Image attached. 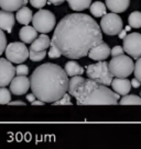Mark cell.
Returning <instances> with one entry per match:
<instances>
[{
	"label": "cell",
	"mask_w": 141,
	"mask_h": 149,
	"mask_svg": "<svg viewBox=\"0 0 141 149\" xmlns=\"http://www.w3.org/2000/svg\"><path fill=\"white\" fill-rule=\"evenodd\" d=\"M100 43H103L102 28L92 17L84 13L65 15L55 26L51 40V45L56 46L70 59L87 56Z\"/></svg>",
	"instance_id": "1"
},
{
	"label": "cell",
	"mask_w": 141,
	"mask_h": 149,
	"mask_svg": "<svg viewBox=\"0 0 141 149\" xmlns=\"http://www.w3.org/2000/svg\"><path fill=\"white\" fill-rule=\"evenodd\" d=\"M31 90L37 99L53 103L67 93L70 88L68 74L61 66L45 63L39 66L30 77Z\"/></svg>",
	"instance_id": "2"
},
{
	"label": "cell",
	"mask_w": 141,
	"mask_h": 149,
	"mask_svg": "<svg viewBox=\"0 0 141 149\" xmlns=\"http://www.w3.org/2000/svg\"><path fill=\"white\" fill-rule=\"evenodd\" d=\"M68 93L76 99L78 105H115L119 102L120 95L110 90L108 86L90 78L85 79L82 76L70 78Z\"/></svg>",
	"instance_id": "3"
},
{
	"label": "cell",
	"mask_w": 141,
	"mask_h": 149,
	"mask_svg": "<svg viewBox=\"0 0 141 149\" xmlns=\"http://www.w3.org/2000/svg\"><path fill=\"white\" fill-rule=\"evenodd\" d=\"M86 74L90 79L105 86H110L114 80V76L109 69V64L105 61L88 65L86 67Z\"/></svg>",
	"instance_id": "4"
},
{
	"label": "cell",
	"mask_w": 141,
	"mask_h": 149,
	"mask_svg": "<svg viewBox=\"0 0 141 149\" xmlns=\"http://www.w3.org/2000/svg\"><path fill=\"white\" fill-rule=\"evenodd\" d=\"M109 69L114 77L128 78L135 71V64L131 57H128L122 54L113 57V59L109 63Z\"/></svg>",
	"instance_id": "5"
},
{
	"label": "cell",
	"mask_w": 141,
	"mask_h": 149,
	"mask_svg": "<svg viewBox=\"0 0 141 149\" xmlns=\"http://www.w3.org/2000/svg\"><path fill=\"white\" fill-rule=\"evenodd\" d=\"M32 24L38 32L49 33L53 31V29L55 28L56 19L50 10L40 9L33 15Z\"/></svg>",
	"instance_id": "6"
},
{
	"label": "cell",
	"mask_w": 141,
	"mask_h": 149,
	"mask_svg": "<svg viewBox=\"0 0 141 149\" xmlns=\"http://www.w3.org/2000/svg\"><path fill=\"white\" fill-rule=\"evenodd\" d=\"M6 57L12 64H22L30 57V52L23 42H12L7 45Z\"/></svg>",
	"instance_id": "7"
},
{
	"label": "cell",
	"mask_w": 141,
	"mask_h": 149,
	"mask_svg": "<svg viewBox=\"0 0 141 149\" xmlns=\"http://www.w3.org/2000/svg\"><path fill=\"white\" fill-rule=\"evenodd\" d=\"M123 23L122 19L117 13H106L102 18L100 28L105 34L107 35H117L122 30Z\"/></svg>",
	"instance_id": "8"
},
{
	"label": "cell",
	"mask_w": 141,
	"mask_h": 149,
	"mask_svg": "<svg viewBox=\"0 0 141 149\" xmlns=\"http://www.w3.org/2000/svg\"><path fill=\"white\" fill-rule=\"evenodd\" d=\"M123 49L128 55L138 59L141 57V34L131 33L123 38Z\"/></svg>",
	"instance_id": "9"
},
{
	"label": "cell",
	"mask_w": 141,
	"mask_h": 149,
	"mask_svg": "<svg viewBox=\"0 0 141 149\" xmlns=\"http://www.w3.org/2000/svg\"><path fill=\"white\" fill-rule=\"evenodd\" d=\"M17 68L12 66V63L7 58H0V87H7L11 84Z\"/></svg>",
	"instance_id": "10"
},
{
	"label": "cell",
	"mask_w": 141,
	"mask_h": 149,
	"mask_svg": "<svg viewBox=\"0 0 141 149\" xmlns=\"http://www.w3.org/2000/svg\"><path fill=\"white\" fill-rule=\"evenodd\" d=\"M29 88H31V81L27 76L14 77L10 84V91L16 95H22L27 93Z\"/></svg>",
	"instance_id": "11"
},
{
	"label": "cell",
	"mask_w": 141,
	"mask_h": 149,
	"mask_svg": "<svg viewBox=\"0 0 141 149\" xmlns=\"http://www.w3.org/2000/svg\"><path fill=\"white\" fill-rule=\"evenodd\" d=\"M110 54H111V51H110L109 46L106 43L103 42L98 44V45L94 46L90 49V53H88V57H90V59H93V61H100L107 59V57Z\"/></svg>",
	"instance_id": "12"
},
{
	"label": "cell",
	"mask_w": 141,
	"mask_h": 149,
	"mask_svg": "<svg viewBox=\"0 0 141 149\" xmlns=\"http://www.w3.org/2000/svg\"><path fill=\"white\" fill-rule=\"evenodd\" d=\"M16 19L17 18L14 17L13 13H11V11H0V29L7 31L8 33H11L16 23Z\"/></svg>",
	"instance_id": "13"
},
{
	"label": "cell",
	"mask_w": 141,
	"mask_h": 149,
	"mask_svg": "<svg viewBox=\"0 0 141 149\" xmlns=\"http://www.w3.org/2000/svg\"><path fill=\"white\" fill-rule=\"evenodd\" d=\"M111 87L115 92H117L120 95H126L130 92L131 89V81H129L127 78H118L115 77V79L111 82Z\"/></svg>",
	"instance_id": "14"
},
{
	"label": "cell",
	"mask_w": 141,
	"mask_h": 149,
	"mask_svg": "<svg viewBox=\"0 0 141 149\" xmlns=\"http://www.w3.org/2000/svg\"><path fill=\"white\" fill-rule=\"evenodd\" d=\"M19 37L20 40L25 44H31L38 37V31L35 30L34 26L24 25L23 28L20 30Z\"/></svg>",
	"instance_id": "15"
},
{
	"label": "cell",
	"mask_w": 141,
	"mask_h": 149,
	"mask_svg": "<svg viewBox=\"0 0 141 149\" xmlns=\"http://www.w3.org/2000/svg\"><path fill=\"white\" fill-rule=\"evenodd\" d=\"M50 46H51V40H50V37L47 36V34L42 33L40 36H38L31 43L30 49L35 52H41V51H45Z\"/></svg>",
	"instance_id": "16"
},
{
	"label": "cell",
	"mask_w": 141,
	"mask_h": 149,
	"mask_svg": "<svg viewBox=\"0 0 141 149\" xmlns=\"http://www.w3.org/2000/svg\"><path fill=\"white\" fill-rule=\"evenodd\" d=\"M130 0H106V6L111 12L121 13L129 8Z\"/></svg>",
	"instance_id": "17"
},
{
	"label": "cell",
	"mask_w": 141,
	"mask_h": 149,
	"mask_svg": "<svg viewBox=\"0 0 141 149\" xmlns=\"http://www.w3.org/2000/svg\"><path fill=\"white\" fill-rule=\"evenodd\" d=\"M16 18H17L19 23L23 24V25H28L30 22H32V19H33L32 11L29 9L28 7L23 6L22 8H20V9L17 11Z\"/></svg>",
	"instance_id": "18"
},
{
	"label": "cell",
	"mask_w": 141,
	"mask_h": 149,
	"mask_svg": "<svg viewBox=\"0 0 141 149\" xmlns=\"http://www.w3.org/2000/svg\"><path fill=\"white\" fill-rule=\"evenodd\" d=\"M24 5V0H0V8L11 12L18 11Z\"/></svg>",
	"instance_id": "19"
},
{
	"label": "cell",
	"mask_w": 141,
	"mask_h": 149,
	"mask_svg": "<svg viewBox=\"0 0 141 149\" xmlns=\"http://www.w3.org/2000/svg\"><path fill=\"white\" fill-rule=\"evenodd\" d=\"M65 71L66 74L70 77H74V76H80L84 74V68L80 66L75 61H70L65 64Z\"/></svg>",
	"instance_id": "20"
},
{
	"label": "cell",
	"mask_w": 141,
	"mask_h": 149,
	"mask_svg": "<svg viewBox=\"0 0 141 149\" xmlns=\"http://www.w3.org/2000/svg\"><path fill=\"white\" fill-rule=\"evenodd\" d=\"M106 8L107 6L103 3L102 1H95L94 3H92L90 7V13L96 18H102L106 14Z\"/></svg>",
	"instance_id": "21"
},
{
	"label": "cell",
	"mask_w": 141,
	"mask_h": 149,
	"mask_svg": "<svg viewBox=\"0 0 141 149\" xmlns=\"http://www.w3.org/2000/svg\"><path fill=\"white\" fill-rule=\"evenodd\" d=\"M68 6L74 11H83L92 5V0H67Z\"/></svg>",
	"instance_id": "22"
},
{
	"label": "cell",
	"mask_w": 141,
	"mask_h": 149,
	"mask_svg": "<svg viewBox=\"0 0 141 149\" xmlns=\"http://www.w3.org/2000/svg\"><path fill=\"white\" fill-rule=\"evenodd\" d=\"M121 105H141V98L137 97L135 94H126L119 101Z\"/></svg>",
	"instance_id": "23"
},
{
	"label": "cell",
	"mask_w": 141,
	"mask_h": 149,
	"mask_svg": "<svg viewBox=\"0 0 141 149\" xmlns=\"http://www.w3.org/2000/svg\"><path fill=\"white\" fill-rule=\"evenodd\" d=\"M128 23L133 29L141 28V12L133 11L132 13H130L129 18H128Z\"/></svg>",
	"instance_id": "24"
},
{
	"label": "cell",
	"mask_w": 141,
	"mask_h": 149,
	"mask_svg": "<svg viewBox=\"0 0 141 149\" xmlns=\"http://www.w3.org/2000/svg\"><path fill=\"white\" fill-rule=\"evenodd\" d=\"M11 91L6 87H0V104H9L11 100Z\"/></svg>",
	"instance_id": "25"
},
{
	"label": "cell",
	"mask_w": 141,
	"mask_h": 149,
	"mask_svg": "<svg viewBox=\"0 0 141 149\" xmlns=\"http://www.w3.org/2000/svg\"><path fill=\"white\" fill-rule=\"evenodd\" d=\"M47 56V51H41V52H35L30 49V59L32 61H40L44 59V57Z\"/></svg>",
	"instance_id": "26"
},
{
	"label": "cell",
	"mask_w": 141,
	"mask_h": 149,
	"mask_svg": "<svg viewBox=\"0 0 141 149\" xmlns=\"http://www.w3.org/2000/svg\"><path fill=\"white\" fill-rule=\"evenodd\" d=\"M54 105H72V102H70V97L68 93L64 94L60 100H57L55 102H53Z\"/></svg>",
	"instance_id": "27"
},
{
	"label": "cell",
	"mask_w": 141,
	"mask_h": 149,
	"mask_svg": "<svg viewBox=\"0 0 141 149\" xmlns=\"http://www.w3.org/2000/svg\"><path fill=\"white\" fill-rule=\"evenodd\" d=\"M47 55H49L50 58H59V57H61L63 54H62V52L60 51L56 46L51 45V48H50V51L47 53Z\"/></svg>",
	"instance_id": "28"
},
{
	"label": "cell",
	"mask_w": 141,
	"mask_h": 149,
	"mask_svg": "<svg viewBox=\"0 0 141 149\" xmlns=\"http://www.w3.org/2000/svg\"><path fill=\"white\" fill-rule=\"evenodd\" d=\"M7 48V37H6L4 30L0 29V55L6 51Z\"/></svg>",
	"instance_id": "29"
},
{
	"label": "cell",
	"mask_w": 141,
	"mask_h": 149,
	"mask_svg": "<svg viewBox=\"0 0 141 149\" xmlns=\"http://www.w3.org/2000/svg\"><path fill=\"white\" fill-rule=\"evenodd\" d=\"M135 76H136L137 79L140 80L141 82V57H139L137 59V63L135 64Z\"/></svg>",
	"instance_id": "30"
},
{
	"label": "cell",
	"mask_w": 141,
	"mask_h": 149,
	"mask_svg": "<svg viewBox=\"0 0 141 149\" xmlns=\"http://www.w3.org/2000/svg\"><path fill=\"white\" fill-rule=\"evenodd\" d=\"M17 68V74L18 76H27L29 74V67L27 65L20 64L19 66L16 67Z\"/></svg>",
	"instance_id": "31"
},
{
	"label": "cell",
	"mask_w": 141,
	"mask_h": 149,
	"mask_svg": "<svg viewBox=\"0 0 141 149\" xmlns=\"http://www.w3.org/2000/svg\"><path fill=\"white\" fill-rule=\"evenodd\" d=\"M30 3L34 8H38V9H42L44 6L47 3V0H29Z\"/></svg>",
	"instance_id": "32"
},
{
	"label": "cell",
	"mask_w": 141,
	"mask_h": 149,
	"mask_svg": "<svg viewBox=\"0 0 141 149\" xmlns=\"http://www.w3.org/2000/svg\"><path fill=\"white\" fill-rule=\"evenodd\" d=\"M123 52H125L123 47L115 46V47H113V49H111V54H110V55L113 56V57H116V56L122 55V54H123Z\"/></svg>",
	"instance_id": "33"
},
{
	"label": "cell",
	"mask_w": 141,
	"mask_h": 149,
	"mask_svg": "<svg viewBox=\"0 0 141 149\" xmlns=\"http://www.w3.org/2000/svg\"><path fill=\"white\" fill-rule=\"evenodd\" d=\"M65 0H47L49 5H54V6H60L64 2Z\"/></svg>",
	"instance_id": "34"
},
{
	"label": "cell",
	"mask_w": 141,
	"mask_h": 149,
	"mask_svg": "<svg viewBox=\"0 0 141 149\" xmlns=\"http://www.w3.org/2000/svg\"><path fill=\"white\" fill-rule=\"evenodd\" d=\"M140 80L137 79V78H135V79L131 80V86L133 87V88H139L140 87Z\"/></svg>",
	"instance_id": "35"
},
{
	"label": "cell",
	"mask_w": 141,
	"mask_h": 149,
	"mask_svg": "<svg viewBox=\"0 0 141 149\" xmlns=\"http://www.w3.org/2000/svg\"><path fill=\"white\" fill-rule=\"evenodd\" d=\"M118 35H119V38L123 40V38H125V37L128 35V34H127V30H126V29H125V30H121V31L119 32V34H118Z\"/></svg>",
	"instance_id": "36"
},
{
	"label": "cell",
	"mask_w": 141,
	"mask_h": 149,
	"mask_svg": "<svg viewBox=\"0 0 141 149\" xmlns=\"http://www.w3.org/2000/svg\"><path fill=\"white\" fill-rule=\"evenodd\" d=\"M35 98H37V97H35V94H34L33 92L30 93V94H27V100L30 101V102H33V101L35 100Z\"/></svg>",
	"instance_id": "37"
},
{
	"label": "cell",
	"mask_w": 141,
	"mask_h": 149,
	"mask_svg": "<svg viewBox=\"0 0 141 149\" xmlns=\"http://www.w3.org/2000/svg\"><path fill=\"white\" fill-rule=\"evenodd\" d=\"M9 105H25V103L22 101H13V102H9Z\"/></svg>",
	"instance_id": "38"
},
{
	"label": "cell",
	"mask_w": 141,
	"mask_h": 149,
	"mask_svg": "<svg viewBox=\"0 0 141 149\" xmlns=\"http://www.w3.org/2000/svg\"><path fill=\"white\" fill-rule=\"evenodd\" d=\"M31 104H32V105H44V102L38 99V101H35V100H34L33 102H31Z\"/></svg>",
	"instance_id": "39"
},
{
	"label": "cell",
	"mask_w": 141,
	"mask_h": 149,
	"mask_svg": "<svg viewBox=\"0 0 141 149\" xmlns=\"http://www.w3.org/2000/svg\"><path fill=\"white\" fill-rule=\"evenodd\" d=\"M24 3L27 5V3H28V0H24Z\"/></svg>",
	"instance_id": "40"
}]
</instances>
